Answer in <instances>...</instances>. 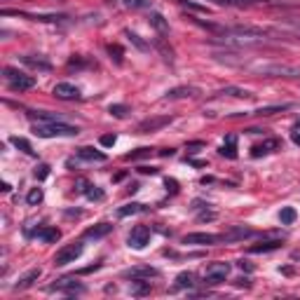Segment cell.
<instances>
[{"label": "cell", "mask_w": 300, "mask_h": 300, "mask_svg": "<svg viewBox=\"0 0 300 300\" xmlns=\"http://www.w3.org/2000/svg\"><path fill=\"white\" fill-rule=\"evenodd\" d=\"M129 291H131L134 296H146V293H150V281L148 279H131Z\"/></svg>", "instance_id": "cell-24"}, {"label": "cell", "mask_w": 300, "mask_h": 300, "mask_svg": "<svg viewBox=\"0 0 300 300\" xmlns=\"http://www.w3.org/2000/svg\"><path fill=\"white\" fill-rule=\"evenodd\" d=\"M256 75H265V77H291V80H296L300 77V68L298 66H291V64H260V66H253L251 68Z\"/></svg>", "instance_id": "cell-2"}, {"label": "cell", "mask_w": 300, "mask_h": 300, "mask_svg": "<svg viewBox=\"0 0 300 300\" xmlns=\"http://www.w3.org/2000/svg\"><path fill=\"white\" fill-rule=\"evenodd\" d=\"M33 176H35L38 181H45V178L50 176V164H38L35 172H33Z\"/></svg>", "instance_id": "cell-39"}, {"label": "cell", "mask_w": 300, "mask_h": 300, "mask_svg": "<svg viewBox=\"0 0 300 300\" xmlns=\"http://www.w3.org/2000/svg\"><path fill=\"white\" fill-rule=\"evenodd\" d=\"M296 129H300V122H298V125H296Z\"/></svg>", "instance_id": "cell-49"}, {"label": "cell", "mask_w": 300, "mask_h": 300, "mask_svg": "<svg viewBox=\"0 0 300 300\" xmlns=\"http://www.w3.org/2000/svg\"><path fill=\"white\" fill-rule=\"evenodd\" d=\"M164 185H167V190H172V193H176V190H178V183L174 181V178H167V181H164Z\"/></svg>", "instance_id": "cell-43"}, {"label": "cell", "mask_w": 300, "mask_h": 300, "mask_svg": "<svg viewBox=\"0 0 300 300\" xmlns=\"http://www.w3.org/2000/svg\"><path fill=\"white\" fill-rule=\"evenodd\" d=\"M221 97H237V99H253V94L251 92H247V89H242V87H225V89H221L218 92Z\"/></svg>", "instance_id": "cell-26"}, {"label": "cell", "mask_w": 300, "mask_h": 300, "mask_svg": "<svg viewBox=\"0 0 300 300\" xmlns=\"http://www.w3.org/2000/svg\"><path fill=\"white\" fill-rule=\"evenodd\" d=\"M113 232V225L110 223H99L94 227H87L85 230V239H101V237H106Z\"/></svg>", "instance_id": "cell-16"}, {"label": "cell", "mask_w": 300, "mask_h": 300, "mask_svg": "<svg viewBox=\"0 0 300 300\" xmlns=\"http://www.w3.org/2000/svg\"><path fill=\"white\" fill-rule=\"evenodd\" d=\"M85 195L89 197V200H97V202H101V200H103V190H99L97 185H89Z\"/></svg>", "instance_id": "cell-40"}, {"label": "cell", "mask_w": 300, "mask_h": 300, "mask_svg": "<svg viewBox=\"0 0 300 300\" xmlns=\"http://www.w3.org/2000/svg\"><path fill=\"white\" fill-rule=\"evenodd\" d=\"M141 211H146V206L139 202H131V204H125V206H120L118 209V216L120 218H127V216H134V214H141Z\"/></svg>", "instance_id": "cell-25"}, {"label": "cell", "mask_w": 300, "mask_h": 300, "mask_svg": "<svg viewBox=\"0 0 300 300\" xmlns=\"http://www.w3.org/2000/svg\"><path fill=\"white\" fill-rule=\"evenodd\" d=\"M152 155V148H139L134 150V152H129V155H125V160L127 162H134V160H143V157H150Z\"/></svg>", "instance_id": "cell-34"}, {"label": "cell", "mask_w": 300, "mask_h": 300, "mask_svg": "<svg viewBox=\"0 0 300 300\" xmlns=\"http://www.w3.org/2000/svg\"><path fill=\"white\" fill-rule=\"evenodd\" d=\"M230 270H232V265L230 263H211L209 268H206V272H204V281L206 284H211V286H216V284H223L225 279H227V275H230Z\"/></svg>", "instance_id": "cell-5"}, {"label": "cell", "mask_w": 300, "mask_h": 300, "mask_svg": "<svg viewBox=\"0 0 300 300\" xmlns=\"http://www.w3.org/2000/svg\"><path fill=\"white\" fill-rule=\"evenodd\" d=\"M82 244L80 242H73V244H68V247L59 249L56 251V256H54V265L56 268H64V265H68V263H75L77 258L82 256Z\"/></svg>", "instance_id": "cell-4"}, {"label": "cell", "mask_w": 300, "mask_h": 300, "mask_svg": "<svg viewBox=\"0 0 300 300\" xmlns=\"http://www.w3.org/2000/svg\"><path fill=\"white\" fill-rule=\"evenodd\" d=\"M5 17H10V14H17V17H26V19H31V22H50V24H59V22H66L68 17L66 14H28V12H14V10H2Z\"/></svg>", "instance_id": "cell-7"}, {"label": "cell", "mask_w": 300, "mask_h": 300, "mask_svg": "<svg viewBox=\"0 0 300 300\" xmlns=\"http://www.w3.org/2000/svg\"><path fill=\"white\" fill-rule=\"evenodd\" d=\"M2 73H5V82H7V87H10L12 92H26V89H33V87H35V77L24 75L22 71H17V68H12V66H5Z\"/></svg>", "instance_id": "cell-3"}, {"label": "cell", "mask_w": 300, "mask_h": 300, "mask_svg": "<svg viewBox=\"0 0 300 300\" xmlns=\"http://www.w3.org/2000/svg\"><path fill=\"white\" fill-rule=\"evenodd\" d=\"M216 242H221V235H211V232H190L183 237V244H197V247H211Z\"/></svg>", "instance_id": "cell-9"}, {"label": "cell", "mask_w": 300, "mask_h": 300, "mask_svg": "<svg viewBox=\"0 0 300 300\" xmlns=\"http://www.w3.org/2000/svg\"><path fill=\"white\" fill-rule=\"evenodd\" d=\"M148 242H150V227L148 225H136L127 237L129 249H134V251H143Z\"/></svg>", "instance_id": "cell-6"}, {"label": "cell", "mask_w": 300, "mask_h": 300, "mask_svg": "<svg viewBox=\"0 0 300 300\" xmlns=\"http://www.w3.org/2000/svg\"><path fill=\"white\" fill-rule=\"evenodd\" d=\"M237 265H239V268H242V270H247V272H253V265H251L249 260H239Z\"/></svg>", "instance_id": "cell-44"}, {"label": "cell", "mask_w": 300, "mask_h": 300, "mask_svg": "<svg viewBox=\"0 0 300 300\" xmlns=\"http://www.w3.org/2000/svg\"><path fill=\"white\" fill-rule=\"evenodd\" d=\"M77 157H80V160H87V162H106V152L85 146V148H77Z\"/></svg>", "instance_id": "cell-17"}, {"label": "cell", "mask_w": 300, "mask_h": 300, "mask_svg": "<svg viewBox=\"0 0 300 300\" xmlns=\"http://www.w3.org/2000/svg\"><path fill=\"white\" fill-rule=\"evenodd\" d=\"M43 197H45L43 188H33L31 193L26 195V202L31 204V206H35V204H40V202H43Z\"/></svg>", "instance_id": "cell-36"}, {"label": "cell", "mask_w": 300, "mask_h": 300, "mask_svg": "<svg viewBox=\"0 0 300 300\" xmlns=\"http://www.w3.org/2000/svg\"><path fill=\"white\" fill-rule=\"evenodd\" d=\"M155 47L162 52V56H164V61H167V64H174V50L164 43L162 38H157V40H155Z\"/></svg>", "instance_id": "cell-29"}, {"label": "cell", "mask_w": 300, "mask_h": 300, "mask_svg": "<svg viewBox=\"0 0 300 300\" xmlns=\"http://www.w3.org/2000/svg\"><path fill=\"white\" fill-rule=\"evenodd\" d=\"M291 139H293V143H296V146H300V134H298V131H293V136H291Z\"/></svg>", "instance_id": "cell-48"}, {"label": "cell", "mask_w": 300, "mask_h": 300, "mask_svg": "<svg viewBox=\"0 0 300 300\" xmlns=\"http://www.w3.org/2000/svg\"><path fill=\"white\" fill-rule=\"evenodd\" d=\"M35 237H38L40 242H59L61 232H59L56 227H40V230L35 232Z\"/></svg>", "instance_id": "cell-23"}, {"label": "cell", "mask_w": 300, "mask_h": 300, "mask_svg": "<svg viewBox=\"0 0 300 300\" xmlns=\"http://www.w3.org/2000/svg\"><path fill=\"white\" fill-rule=\"evenodd\" d=\"M108 113H110L113 118H127L129 108H127V106H122V103H113V106L108 108Z\"/></svg>", "instance_id": "cell-38"}, {"label": "cell", "mask_w": 300, "mask_h": 300, "mask_svg": "<svg viewBox=\"0 0 300 300\" xmlns=\"http://www.w3.org/2000/svg\"><path fill=\"white\" fill-rule=\"evenodd\" d=\"M216 5L221 7H244V5H251V2H258V0H214Z\"/></svg>", "instance_id": "cell-33"}, {"label": "cell", "mask_w": 300, "mask_h": 300, "mask_svg": "<svg viewBox=\"0 0 300 300\" xmlns=\"http://www.w3.org/2000/svg\"><path fill=\"white\" fill-rule=\"evenodd\" d=\"M139 172L141 174H150V176H152V174H157V169H155V167H141Z\"/></svg>", "instance_id": "cell-45"}, {"label": "cell", "mask_w": 300, "mask_h": 300, "mask_svg": "<svg viewBox=\"0 0 300 300\" xmlns=\"http://www.w3.org/2000/svg\"><path fill=\"white\" fill-rule=\"evenodd\" d=\"M148 22H150V26H152V28H157L160 33H167V31H169V24H167V19L162 17L160 12H150V14H148Z\"/></svg>", "instance_id": "cell-22"}, {"label": "cell", "mask_w": 300, "mask_h": 300, "mask_svg": "<svg viewBox=\"0 0 300 300\" xmlns=\"http://www.w3.org/2000/svg\"><path fill=\"white\" fill-rule=\"evenodd\" d=\"M279 247H281V239H268V242H260L256 247H251L249 253H268V251H275Z\"/></svg>", "instance_id": "cell-21"}, {"label": "cell", "mask_w": 300, "mask_h": 300, "mask_svg": "<svg viewBox=\"0 0 300 300\" xmlns=\"http://www.w3.org/2000/svg\"><path fill=\"white\" fill-rule=\"evenodd\" d=\"M197 94H200L197 87H176L172 92H167L164 99H185V97H197Z\"/></svg>", "instance_id": "cell-20"}, {"label": "cell", "mask_w": 300, "mask_h": 300, "mask_svg": "<svg viewBox=\"0 0 300 300\" xmlns=\"http://www.w3.org/2000/svg\"><path fill=\"white\" fill-rule=\"evenodd\" d=\"M52 92L56 99H64V101H77L80 99V89L71 82H59V85H54Z\"/></svg>", "instance_id": "cell-13"}, {"label": "cell", "mask_w": 300, "mask_h": 300, "mask_svg": "<svg viewBox=\"0 0 300 300\" xmlns=\"http://www.w3.org/2000/svg\"><path fill=\"white\" fill-rule=\"evenodd\" d=\"M122 5L127 10H143V7H150V0H122Z\"/></svg>", "instance_id": "cell-37"}, {"label": "cell", "mask_w": 300, "mask_h": 300, "mask_svg": "<svg viewBox=\"0 0 300 300\" xmlns=\"http://www.w3.org/2000/svg\"><path fill=\"white\" fill-rule=\"evenodd\" d=\"M183 7H190V10H195V12H206V7L204 5H197V2H188V0H178Z\"/></svg>", "instance_id": "cell-42"}, {"label": "cell", "mask_w": 300, "mask_h": 300, "mask_svg": "<svg viewBox=\"0 0 300 300\" xmlns=\"http://www.w3.org/2000/svg\"><path fill=\"white\" fill-rule=\"evenodd\" d=\"M296 218H298V214H296V209H293V206H284V209L279 211V221H281V225L296 223Z\"/></svg>", "instance_id": "cell-28"}, {"label": "cell", "mask_w": 300, "mask_h": 300, "mask_svg": "<svg viewBox=\"0 0 300 300\" xmlns=\"http://www.w3.org/2000/svg\"><path fill=\"white\" fill-rule=\"evenodd\" d=\"M160 155H162V157H172V155H174V150H172V148H167V150H160Z\"/></svg>", "instance_id": "cell-46"}, {"label": "cell", "mask_w": 300, "mask_h": 300, "mask_svg": "<svg viewBox=\"0 0 300 300\" xmlns=\"http://www.w3.org/2000/svg\"><path fill=\"white\" fill-rule=\"evenodd\" d=\"M277 148H279V141H277V139H268V141H263L260 146H253V150H251V157L270 155V152H275Z\"/></svg>", "instance_id": "cell-18"}, {"label": "cell", "mask_w": 300, "mask_h": 300, "mask_svg": "<svg viewBox=\"0 0 300 300\" xmlns=\"http://www.w3.org/2000/svg\"><path fill=\"white\" fill-rule=\"evenodd\" d=\"M108 54H110V59H113L115 64L122 66V61H125V59H122L125 52H122V47H120V45H108Z\"/></svg>", "instance_id": "cell-35"}, {"label": "cell", "mask_w": 300, "mask_h": 300, "mask_svg": "<svg viewBox=\"0 0 300 300\" xmlns=\"http://www.w3.org/2000/svg\"><path fill=\"white\" fill-rule=\"evenodd\" d=\"M169 122H172V115H157V118H148V120H143V122H139L136 131H139V134H150V131H157V129L167 127Z\"/></svg>", "instance_id": "cell-8"}, {"label": "cell", "mask_w": 300, "mask_h": 300, "mask_svg": "<svg viewBox=\"0 0 300 300\" xmlns=\"http://www.w3.org/2000/svg\"><path fill=\"white\" fill-rule=\"evenodd\" d=\"M256 232L251 227H244V225H232L227 232L221 235V242H244L247 237H253Z\"/></svg>", "instance_id": "cell-12"}, {"label": "cell", "mask_w": 300, "mask_h": 300, "mask_svg": "<svg viewBox=\"0 0 300 300\" xmlns=\"http://www.w3.org/2000/svg\"><path fill=\"white\" fill-rule=\"evenodd\" d=\"M286 108H291V106H268V108H258V110H253L251 115H258V118H263V115H275V113H281V110H286Z\"/></svg>", "instance_id": "cell-32"}, {"label": "cell", "mask_w": 300, "mask_h": 300, "mask_svg": "<svg viewBox=\"0 0 300 300\" xmlns=\"http://www.w3.org/2000/svg\"><path fill=\"white\" fill-rule=\"evenodd\" d=\"M193 279H195L193 272H181V275L176 277V286H174V289H190L195 284Z\"/></svg>", "instance_id": "cell-30"}, {"label": "cell", "mask_w": 300, "mask_h": 300, "mask_svg": "<svg viewBox=\"0 0 300 300\" xmlns=\"http://www.w3.org/2000/svg\"><path fill=\"white\" fill-rule=\"evenodd\" d=\"M33 134L40 139H56V136H77L80 129L71 127L66 122H38L33 125Z\"/></svg>", "instance_id": "cell-1"}, {"label": "cell", "mask_w": 300, "mask_h": 300, "mask_svg": "<svg viewBox=\"0 0 300 300\" xmlns=\"http://www.w3.org/2000/svg\"><path fill=\"white\" fill-rule=\"evenodd\" d=\"M115 141H118L115 134H106V136H101V146H103V148H113V146H115Z\"/></svg>", "instance_id": "cell-41"}, {"label": "cell", "mask_w": 300, "mask_h": 300, "mask_svg": "<svg viewBox=\"0 0 300 300\" xmlns=\"http://www.w3.org/2000/svg\"><path fill=\"white\" fill-rule=\"evenodd\" d=\"M40 275H43V270H40V268H31L26 275H22V277L17 279L14 291H24V289H28V286H33V281H38V279H40Z\"/></svg>", "instance_id": "cell-14"}, {"label": "cell", "mask_w": 300, "mask_h": 300, "mask_svg": "<svg viewBox=\"0 0 300 300\" xmlns=\"http://www.w3.org/2000/svg\"><path fill=\"white\" fill-rule=\"evenodd\" d=\"M125 35L129 38V43L139 47L141 52H150V45H148V43H143V40H141V35H136V33H131V31H125Z\"/></svg>", "instance_id": "cell-31"}, {"label": "cell", "mask_w": 300, "mask_h": 300, "mask_svg": "<svg viewBox=\"0 0 300 300\" xmlns=\"http://www.w3.org/2000/svg\"><path fill=\"white\" fill-rule=\"evenodd\" d=\"M22 64L31 66V68H35V71H43V73H50L52 71V64L47 61V59H43V56H33V54H26V56H22Z\"/></svg>", "instance_id": "cell-15"}, {"label": "cell", "mask_w": 300, "mask_h": 300, "mask_svg": "<svg viewBox=\"0 0 300 300\" xmlns=\"http://www.w3.org/2000/svg\"><path fill=\"white\" fill-rule=\"evenodd\" d=\"M235 284H237V286H249V279H247V277H242V279H237Z\"/></svg>", "instance_id": "cell-47"}, {"label": "cell", "mask_w": 300, "mask_h": 300, "mask_svg": "<svg viewBox=\"0 0 300 300\" xmlns=\"http://www.w3.org/2000/svg\"><path fill=\"white\" fill-rule=\"evenodd\" d=\"M10 141H12V146H14V148H19L22 152H26V155L35 157V150H33V146H31V143H28L26 139H22V136H12Z\"/></svg>", "instance_id": "cell-27"}, {"label": "cell", "mask_w": 300, "mask_h": 300, "mask_svg": "<svg viewBox=\"0 0 300 300\" xmlns=\"http://www.w3.org/2000/svg\"><path fill=\"white\" fill-rule=\"evenodd\" d=\"M223 157H227V160H235L237 157V136L235 134H230L227 139H225V143L221 146V150H218Z\"/></svg>", "instance_id": "cell-19"}, {"label": "cell", "mask_w": 300, "mask_h": 300, "mask_svg": "<svg viewBox=\"0 0 300 300\" xmlns=\"http://www.w3.org/2000/svg\"><path fill=\"white\" fill-rule=\"evenodd\" d=\"M122 277H127V279H152V277H160V270L152 268V265H136V268L125 270Z\"/></svg>", "instance_id": "cell-10"}, {"label": "cell", "mask_w": 300, "mask_h": 300, "mask_svg": "<svg viewBox=\"0 0 300 300\" xmlns=\"http://www.w3.org/2000/svg\"><path fill=\"white\" fill-rule=\"evenodd\" d=\"M50 291H59V293H66V296H75V293H85V286L75 279H59L56 284L50 286Z\"/></svg>", "instance_id": "cell-11"}]
</instances>
